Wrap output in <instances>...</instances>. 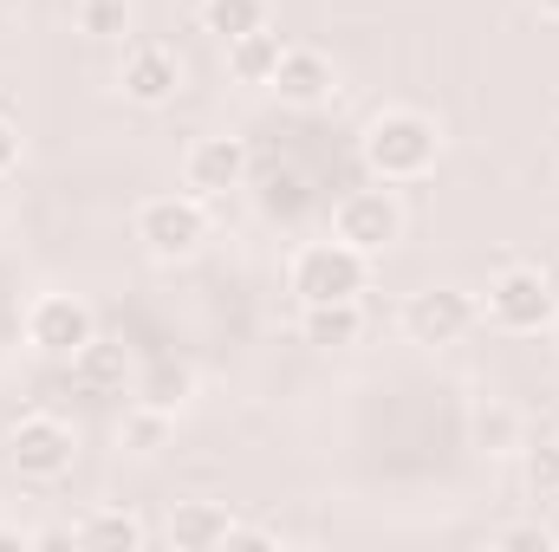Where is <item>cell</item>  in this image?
<instances>
[{
    "label": "cell",
    "mask_w": 559,
    "mask_h": 552,
    "mask_svg": "<svg viewBox=\"0 0 559 552\" xmlns=\"http://www.w3.org/2000/svg\"><path fill=\"white\" fill-rule=\"evenodd\" d=\"M436 156H442V131L423 111H384L365 131V163L378 182H417L436 169Z\"/></svg>",
    "instance_id": "6da1fadb"
},
{
    "label": "cell",
    "mask_w": 559,
    "mask_h": 552,
    "mask_svg": "<svg viewBox=\"0 0 559 552\" xmlns=\"http://www.w3.org/2000/svg\"><path fill=\"white\" fill-rule=\"evenodd\" d=\"M286 279H293L299 305H332V299H358L365 292L371 261L358 248H345V241H312V248L293 254V274Z\"/></svg>",
    "instance_id": "7a4b0ae2"
},
{
    "label": "cell",
    "mask_w": 559,
    "mask_h": 552,
    "mask_svg": "<svg viewBox=\"0 0 559 552\" xmlns=\"http://www.w3.org/2000/svg\"><path fill=\"white\" fill-rule=\"evenodd\" d=\"M138 241L156 261H189L209 241V202L202 195H150L138 208Z\"/></svg>",
    "instance_id": "3957f363"
},
{
    "label": "cell",
    "mask_w": 559,
    "mask_h": 552,
    "mask_svg": "<svg viewBox=\"0 0 559 552\" xmlns=\"http://www.w3.org/2000/svg\"><path fill=\"white\" fill-rule=\"evenodd\" d=\"M332 241L358 248L365 261L384 254V248H397V241H404V208H397V195H391V189H352V195H338V208H332Z\"/></svg>",
    "instance_id": "277c9868"
},
{
    "label": "cell",
    "mask_w": 559,
    "mask_h": 552,
    "mask_svg": "<svg viewBox=\"0 0 559 552\" xmlns=\"http://www.w3.org/2000/svg\"><path fill=\"white\" fill-rule=\"evenodd\" d=\"M72 429L59 416H20L13 435H7V461L26 475V481H59L72 468Z\"/></svg>",
    "instance_id": "5b68a950"
},
{
    "label": "cell",
    "mask_w": 559,
    "mask_h": 552,
    "mask_svg": "<svg viewBox=\"0 0 559 552\" xmlns=\"http://www.w3.org/2000/svg\"><path fill=\"white\" fill-rule=\"evenodd\" d=\"M554 292H547V279H540V267H508V274L488 286V319L501 325V332H547L554 325Z\"/></svg>",
    "instance_id": "8992f818"
},
{
    "label": "cell",
    "mask_w": 559,
    "mask_h": 552,
    "mask_svg": "<svg viewBox=\"0 0 559 552\" xmlns=\"http://www.w3.org/2000/svg\"><path fill=\"white\" fill-rule=\"evenodd\" d=\"M26 338H33L46 358H72L79 345L98 338V319H92L85 299H72V292H46V299H33V312H26Z\"/></svg>",
    "instance_id": "52a82bcc"
},
{
    "label": "cell",
    "mask_w": 559,
    "mask_h": 552,
    "mask_svg": "<svg viewBox=\"0 0 559 552\" xmlns=\"http://www.w3.org/2000/svg\"><path fill=\"white\" fill-rule=\"evenodd\" d=\"M475 325V299L462 286H423L417 299L404 305V332L411 345H462Z\"/></svg>",
    "instance_id": "ba28073f"
},
{
    "label": "cell",
    "mask_w": 559,
    "mask_h": 552,
    "mask_svg": "<svg viewBox=\"0 0 559 552\" xmlns=\"http://www.w3.org/2000/svg\"><path fill=\"white\" fill-rule=\"evenodd\" d=\"M241 182H248V143L241 137L189 143V156H182V189H189V195L215 202V195H228V189H241Z\"/></svg>",
    "instance_id": "9c48e42d"
},
{
    "label": "cell",
    "mask_w": 559,
    "mask_h": 552,
    "mask_svg": "<svg viewBox=\"0 0 559 552\" xmlns=\"http://www.w3.org/2000/svg\"><path fill=\"white\" fill-rule=\"evenodd\" d=\"M118 85H124V98H131V105H169V98L182 92V59H176L169 46L143 39V46H131V52H124Z\"/></svg>",
    "instance_id": "30bf717a"
},
{
    "label": "cell",
    "mask_w": 559,
    "mask_h": 552,
    "mask_svg": "<svg viewBox=\"0 0 559 552\" xmlns=\"http://www.w3.org/2000/svg\"><path fill=\"white\" fill-rule=\"evenodd\" d=\"M267 92H280V105H299V111L325 105V98H332V59H325V52H312V46H286Z\"/></svg>",
    "instance_id": "8fae6325"
},
{
    "label": "cell",
    "mask_w": 559,
    "mask_h": 552,
    "mask_svg": "<svg viewBox=\"0 0 559 552\" xmlns=\"http://www.w3.org/2000/svg\"><path fill=\"white\" fill-rule=\"evenodd\" d=\"M72 391L79 397H124V384H131V358H124V345H111V338H92V345H79L72 358Z\"/></svg>",
    "instance_id": "7c38bea8"
},
{
    "label": "cell",
    "mask_w": 559,
    "mask_h": 552,
    "mask_svg": "<svg viewBox=\"0 0 559 552\" xmlns=\"http://www.w3.org/2000/svg\"><path fill=\"white\" fill-rule=\"evenodd\" d=\"M228 533H235V520H228L222 501H182L169 514V547L176 552H215L228 547Z\"/></svg>",
    "instance_id": "4fadbf2b"
},
{
    "label": "cell",
    "mask_w": 559,
    "mask_h": 552,
    "mask_svg": "<svg viewBox=\"0 0 559 552\" xmlns=\"http://www.w3.org/2000/svg\"><path fill=\"white\" fill-rule=\"evenodd\" d=\"M299 332H306V345H319V351H345V345H358V332H365V312H358V299L306 305V312H299Z\"/></svg>",
    "instance_id": "5bb4252c"
},
{
    "label": "cell",
    "mask_w": 559,
    "mask_h": 552,
    "mask_svg": "<svg viewBox=\"0 0 559 552\" xmlns=\"http://www.w3.org/2000/svg\"><path fill=\"white\" fill-rule=\"evenodd\" d=\"M280 52H286V39H280L274 26H261V33H241V39H228V72H235L241 85H274Z\"/></svg>",
    "instance_id": "9a60e30c"
},
{
    "label": "cell",
    "mask_w": 559,
    "mask_h": 552,
    "mask_svg": "<svg viewBox=\"0 0 559 552\" xmlns=\"http://www.w3.org/2000/svg\"><path fill=\"white\" fill-rule=\"evenodd\" d=\"M189 391H195V377H189V364H176V358H156V364L138 377V404L169 410V416L189 404Z\"/></svg>",
    "instance_id": "2e32d148"
},
{
    "label": "cell",
    "mask_w": 559,
    "mask_h": 552,
    "mask_svg": "<svg viewBox=\"0 0 559 552\" xmlns=\"http://www.w3.org/2000/svg\"><path fill=\"white\" fill-rule=\"evenodd\" d=\"M202 26L228 46L241 33H261L267 26V0H202Z\"/></svg>",
    "instance_id": "e0dca14e"
},
{
    "label": "cell",
    "mask_w": 559,
    "mask_h": 552,
    "mask_svg": "<svg viewBox=\"0 0 559 552\" xmlns=\"http://www.w3.org/2000/svg\"><path fill=\"white\" fill-rule=\"evenodd\" d=\"M150 533H143V520L138 514H92V520H79L72 527V547H143Z\"/></svg>",
    "instance_id": "ac0fdd59"
},
{
    "label": "cell",
    "mask_w": 559,
    "mask_h": 552,
    "mask_svg": "<svg viewBox=\"0 0 559 552\" xmlns=\"http://www.w3.org/2000/svg\"><path fill=\"white\" fill-rule=\"evenodd\" d=\"M521 475H527V494H534V501H559V442H540V448H527Z\"/></svg>",
    "instance_id": "d6986e66"
},
{
    "label": "cell",
    "mask_w": 559,
    "mask_h": 552,
    "mask_svg": "<svg viewBox=\"0 0 559 552\" xmlns=\"http://www.w3.org/2000/svg\"><path fill=\"white\" fill-rule=\"evenodd\" d=\"M72 13H79V33H98V39H111V33L131 26V7L124 0H79Z\"/></svg>",
    "instance_id": "ffe728a7"
},
{
    "label": "cell",
    "mask_w": 559,
    "mask_h": 552,
    "mask_svg": "<svg viewBox=\"0 0 559 552\" xmlns=\"http://www.w3.org/2000/svg\"><path fill=\"white\" fill-rule=\"evenodd\" d=\"M163 435H169V410H150V404H138V410L124 416V442L131 448H163Z\"/></svg>",
    "instance_id": "44dd1931"
},
{
    "label": "cell",
    "mask_w": 559,
    "mask_h": 552,
    "mask_svg": "<svg viewBox=\"0 0 559 552\" xmlns=\"http://www.w3.org/2000/svg\"><path fill=\"white\" fill-rule=\"evenodd\" d=\"M495 547H508V552H547V547H554V533H547V527H508V533H495Z\"/></svg>",
    "instance_id": "7402d4cb"
},
{
    "label": "cell",
    "mask_w": 559,
    "mask_h": 552,
    "mask_svg": "<svg viewBox=\"0 0 559 552\" xmlns=\"http://www.w3.org/2000/svg\"><path fill=\"white\" fill-rule=\"evenodd\" d=\"M13 163H20V131L0 118V176H13Z\"/></svg>",
    "instance_id": "603a6c76"
},
{
    "label": "cell",
    "mask_w": 559,
    "mask_h": 552,
    "mask_svg": "<svg viewBox=\"0 0 559 552\" xmlns=\"http://www.w3.org/2000/svg\"><path fill=\"white\" fill-rule=\"evenodd\" d=\"M540 279H547V292H554V305H559V254H547V267H540Z\"/></svg>",
    "instance_id": "cb8c5ba5"
},
{
    "label": "cell",
    "mask_w": 559,
    "mask_h": 552,
    "mask_svg": "<svg viewBox=\"0 0 559 552\" xmlns=\"http://www.w3.org/2000/svg\"><path fill=\"white\" fill-rule=\"evenodd\" d=\"M0 547H33V540H26L20 527H0Z\"/></svg>",
    "instance_id": "d4e9b609"
},
{
    "label": "cell",
    "mask_w": 559,
    "mask_h": 552,
    "mask_svg": "<svg viewBox=\"0 0 559 552\" xmlns=\"http://www.w3.org/2000/svg\"><path fill=\"white\" fill-rule=\"evenodd\" d=\"M534 7H540V13H547V20H559V0H534Z\"/></svg>",
    "instance_id": "484cf974"
},
{
    "label": "cell",
    "mask_w": 559,
    "mask_h": 552,
    "mask_svg": "<svg viewBox=\"0 0 559 552\" xmlns=\"http://www.w3.org/2000/svg\"><path fill=\"white\" fill-rule=\"evenodd\" d=\"M547 332H554V345H559V312H554V325H547Z\"/></svg>",
    "instance_id": "4316f807"
}]
</instances>
